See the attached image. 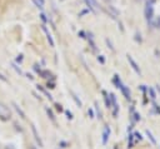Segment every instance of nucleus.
Returning <instances> with one entry per match:
<instances>
[{
  "instance_id": "obj_1",
  "label": "nucleus",
  "mask_w": 160,
  "mask_h": 149,
  "mask_svg": "<svg viewBox=\"0 0 160 149\" xmlns=\"http://www.w3.org/2000/svg\"><path fill=\"white\" fill-rule=\"evenodd\" d=\"M144 15H145V19L149 23L154 19V0H148L146 1L145 9H144Z\"/></svg>"
},
{
  "instance_id": "obj_2",
  "label": "nucleus",
  "mask_w": 160,
  "mask_h": 149,
  "mask_svg": "<svg viewBox=\"0 0 160 149\" xmlns=\"http://www.w3.org/2000/svg\"><path fill=\"white\" fill-rule=\"evenodd\" d=\"M10 119H11V110H10V108L6 104L0 103V120L8 121Z\"/></svg>"
},
{
  "instance_id": "obj_3",
  "label": "nucleus",
  "mask_w": 160,
  "mask_h": 149,
  "mask_svg": "<svg viewBox=\"0 0 160 149\" xmlns=\"http://www.w3.org/2000/svg\"><path fill=\"white\" fill-rule=\"evenodd\" d=\"M84 1H85L86 6H88V9H89L90 11H92V13H96V11H98L99 4H98L96 0H84Z\"/></svg>"
},
{
  "instance_id": "obj_4",
  "label": "nucleus",
  "mask_w": 160,
  "mask_h": 149,
  "mask_svg": "<svg viewBox=\"0 0 160 149\" xmlns=\"http://www.w3.org/2000/svg\"><path fill=\"white\" fill-rule=\"evenodd\" d=\"M41 29H42V31L45 33V35H46V39H48V41H49L50 46H54V45H55V43H54V39H52V36H51L50 31L48 30V28L45 26V24H42V25H41Z\"/></svg>"
},
{
  "instance_id": "obj_5",
  "label": "nucleus",
  "mask_w": 160,
  "mask_h": 149,
  "mask_svg": "<svg viewBox=\"0 0 160 149\" xmlns=\"http://www.w3.org/2000/svg\"><path fill=\"white\" fill-rule=\"evenodd\" d=\"M31 130H32V134H34V136H35V140H36V143L39 144V148H42V146H44V144H42V140H41L40 135L38 134V130H36V128H35V125H34V124L31 125Z\"/></svg>"
},
{
  "instance_id": "obj_6",
  "label": "nucleus",
  "mask_w": 160,
  "mask_h": 149,
  "mask_svg": "<svg viewBox=\"0 0 160 149\" xmlns=\"http://www.w3.org/2000/svg\"><path fill=\"white\" fill-rule=\"evenodd\" d=\"M126 56H128V61L130 63L131 68H132V69H134V70H135V71H136V73H138V74L140 75V74H141V71H140V68H139V65H138V64L135 63V60H134V59L131 58V55H129V54H128Z\"/></svg>"
},
{
  "instance_id": "obj_7",
  "label": "nucleus",
  "mask_w": 160,
  "mask_h": 149,
  "mask_svg": "<svg viewBox=\"0 0 160 149\" xmlns=\"http://www.w3.org/2000/svg\"><path fill=\"white\" fill-rule=\"evenodd\" d=\"M109 136H110V128L106 125V126L104 128V131H102V139H101V141H102V144H104V145L108 143Z\"/></svg>"
},
{
  "instance_id": "obj_8",
  "label": "nucleus",
  "mask_w": 160,
  "mask_h": 149,
  "mask_svg": "<svg viewBox=\"0 0 160 149\" xmlns=\"http://www.w3.org/2000/svg\"><path fill=\"white\" fill-rule=\"evenodd\" d=\"M110 101L112 103V108H114V111H112V114L114 115H116L118 114V109H119V106H118V103H116V96L112 94V93H110Z\"/></svg>"
},
{
  "instance_id": "obj_9",
  "label": "nucleus",
  "mask_w": 160,
  "mask_h": 149,
  "mask_svg": "<svg viewBox=\"0 0 160 149\" xmlns=\"http://www.w3.org/2000/svg\"><path fill=\"white\" fill-rule=\"evenodd\" d=\"M11 105L14 106L15 111L19 114V116H20L21 119H25V118H26V116H25V113H24V110H22V109H21V108H20V106H19V105L15 103V101H12V103H11Z\"/></svg>"
},
{
  "instance_id": "obj_10",
  "label": "nucleus",
  "mask_w": 160,
  "mask_h": 149,
  "mask_svg": "<svg viewBox=\"0 0 160 149\" xmlns=\"http://www.w3.org/2000/svg\"><path fill=\"white\" fill-rule=\"evenodd\" d=\"M119 89L121 90V93L124 94V96H125L126 99H130V95H131V94H130V90H129V88H128L126 85H124V84H122Z\"/></svg>"
},
{
  "instance_id": "obj_11",
  "label": "nucleus",
  "mask_w": 160,
  "mask_h": 149,
  "mask_svg": "<svg viewBox=\"0 0 160 149\" xmlns=\"http://www.w3.org/2000/svg\"><path fill=\"white\" fill-rule=\"evenodd\" d=\"M32 3L35 4V6H36L38 9H40V10H42V9H44V5H45L44 0H32Z\"/></svg>"
},
{
  "instance_id": "obj_12",
  "label": "nucleus",
  "mask_w": 160,
  "mask_h": 149,
  "mask_svg": "<svg viewBox=\"0 0 160 149\" xmlns=\"http://www.w3.org/2000/svg\"><path fill=\"white\" fill-rule=\"evenodd\" d=\"M36 88H38V90L42 91V93H44V94L48 96V99H49V100H52V96H51V94H50V93H48V91H46V90H45V89H44L41 85H36Z\"/></svg>"
},
{
  "instance_id": "obj_13",
  "label": "nucleus",
  "mask_w": 160,
  "mask_h": 149,
  "mask_svg": "<svg viewBox=\"0 0 160 149\" xmlns=\"http://www.w3.org/2000/svg\"><path fill=\"white\" fill-rule=\"evenodd\" d=\"M102 94H104V100H105L106 108H110V106H111V101H110V98H109L108 93H106V91H102Z\"/></svg>"
},
{
  "instance_id": "obj_14",
  "label": "nucleus",
  "mask_w": 160,
  "mask_h": 149,
  "mask_svg": "<svg viewBox=\"0 0 160 149\" xmlns=\"http://www.w3.org/2000/svg\"><path fill=\"white\" fill-rule=\"evenodd\" d=\"M39 74H40V76L44 78V79H48V78H50V75H51V73H50L49 70H40Z\"/></svg>"
},
{
  "instance_id": "obj_15",
  "label": "nucleus",
  "mask_w": 160,
  "mask_h": 149,
  "mask_svg": "<svg viewBox=\"0 0 160 149\" xmlns=\"http://www.w3.org/2000/svg\"><path fill=\"white\" fill-rule=\"evenodd\" d=\"M45 110H46V114H48V116L50 118V120L55 123V116H54V113H52V110H51V109H49V108H45Z\"/></svg>"
},
{
  "instance_id": "obj_16",
  "label": "nucleus",
  "mask_w": 160,
  "mask_h": 149,
  "mask_svg": "<svg viewBox=\"0 0 160 149\" xmlns=\"http://www.w3.org/2000/svg\"><path fill=\"white\" fill-rule=\"evenodd\" d=\"M71 95H72V99L75 100V103H76V105H78V106L80 108V106L82 105V104H81V100H80V99H79V98L76 96V94H75L74 91H71Z\"/></svg>"
},
{
  "instance_id": "obj_17",
  "label": "nucleus",
  "mask_w": 160,
  "mask_h": 149,
  "mask_svg": "<svg viewBox=\"0 0 160 149\" xmlns=\"http://www.w3.org/2000/svg\"><path fill=\"white\" fill-rule=\"evenodd\" d=\"M11 65H12V69H14V70H15V71H16V73H18L19 75H22V74H24V73L21 71V69H20V68H19V66H18L16 64H14V63H12Z\"/></svg>"
},
{
  "instance_id": "obj_18",
  "label": "nucleus",
  "mask_w": 160,
  "mask_h": 149,
  "mask_svg": "<svg viewBox=\"0 0 160 149\" xmlns=\"http://www.w3.org/2000/svg\"><path fill=\"white\" fill-rule=\"evenodd\" d=\"M145 133H146V135H148V136H149V139H150V140H151V143H152V144H156V140H155V138H154V136H152V134H151V133H150V131H149V130H146V131H145Z\"/></svg>"
},
{
  "instance_id": "obj_19",
  "label": "nucleus",
  "mask_w": 160,
  "mask_h": 149,
  "mask_svg": "<svg viewBox=\"0 0 160 149\" xmlns=\"http://www.w3.org/2000/svg\"><path fill=\"white\" fill-rule=\"evenodd\" d=\"M150 24H151L154 28H160V18H158L155 21H150Z\"/></svg>"
},
{
  "instance_id": "obj_20",
  "label": "nucleus",
  "mask_w": 160,
  "mask_h": 149,
  "mask_svg": "<svg viewBox=\"0 0 160 149\" xmlns=\"http://www.w3.org/2000/svg\"><path fill=\"white\" fill-rule=\"evenodd\" d=\"M149 93H150V98H151L152 100H155L156 94H155V91H154V89H152V88H149Z\"/></svg>"
},
{
  "instance_id": "obj_21",
  "label": "nucleus",
  "mask_w": 160,
  "mask_h": 149,
  "mask_svg": "<svg viewBox=\"0 0 160 149\" xmlns=\"http://www.w3.org/2000/svg\"><path fill=\"white\" fill-rule=\"evenodd\" d=\"M95 106H96V108H95V109H96V115H98V118H99V119H101V111L99 110V106H98V103H95Z\"/></svg>"
},
{
  "instance_id": "obj_22",
  "label": "nucleus",
  "mask_w": 160,
  "mask_h": 149,
  "mask_svg": "<svg viewBox=\"0 0 160 149\" xmlns=\"http://www.w3.org/2000/svg\"><path fill=\"white\" fill-rule=\"evenodd\" d=\"M128 148H132V135H129V141H128Z\"/></svg>"
},
{
  "instance_id": "obj_23",
  "label": "nucleus",
  "mask_w": 160,
  "mask_h": 149,
  "mask_svg": "<svg viewBox=\"0 0 160 149\" xmlns=\"http://www.w3.org/2000/svg\"><path fill=\"white\" fill-rule=\"evenodd\" d=\"M65 114H66L68 119H72V113H71V111H69V110H65Z\"/></svg>"
},
{
  "instance_id": "obj_24",
  "label": "nucleus",
  "mask_w": 160,
  "mask_h": 149,
  "mask_svg": "<svg viewBox=\"0 0 160 149\" xmlns=\"http://www.w3.org/2000/svg\"><path fill=\"white\" fill-rule=\"evenodd\" d=\"M40 18H41V20H42L44 23H46V21H48V18H46V15H45V14H42V13H41V14H40Z\"/></svg>"
},
{
  "instance_id": "obj_25",
  "label": "nucleus",
  "mask_w": 160,
  "mask_h": 149,
  "mask_svg": "<svg viewBox=\"0 0 160 149\" xmlns=\"http://www.w3.org/2000/svg\"><path fill=\"white\" fill-rule=\"evenodd\" d=\"M98 61H100L101 64H104V63H105V59H104V56H102V55H99V56H98Z\"/></svg>"
},
{
  "instance_id": "obj_26",
  "label": "nucleus",
  "mask_w": 160,
  "mask_h": 149,
  "mask_svg": "<svg viewBox=\"0 0 160 149\" xmlns=\"http://www.w3.org/2000/svg\"><path fill=\"white\" fill-rule=\"evenodd\" d=\"M134 135H135V138H136V139H139V140L141 139V134H140L139 131H135V133H134Z\"/></svg>"
},
{
  "instance_id": "obj_27",
  "label": "nucleus",
  "mask_w": 160,
  "mask_h": 149,
  "mask_svg": "<svg viewBox=\"0 0 160 149\" xmlns=\"http://www.w3.org/2000/svg\"><path fill=\"white\" fill-rule=\"evenodd\" d=\"M105 41H106V44H108V45H109V48H110V49H111V50H114V48H112V45H111V43H110V40H109V39H106V40H105Z\"/></svg>"
},
{
  "instance_id": "obj_28",
  "label": "nucleus",
  "mask_w": 160,
  "mask_h": 149,
  "mask_svg": "<svg viewBox=\"0 0 160 149\" xmlns=\"http://www.w3.org/2000/svg\"><path fill=\"white\" fill-rule=\"evenodd\" d=\"M16 61H18V63H21V61H22V55H21V54L16 58Z\"/></svg>"
},
{
  "instance_id": "obj_29",
  "label": "nucleus",
  "mask_w": 160,
  "mask_h": 149,
  "mask_svg": "<svg viewBox=\"0 0 160 149\" xmlns=\"http://www.w3.org/2000/svg\"><path fill=\"white\" fill-rule=\"evenodd\" d=\"M38 66H39V65H38V64H35V65H34V70H35V71H36V73H39V71H40V70H41V69H40V68H38Z\"/></svg>"
},
{
  "instance_id": "obj_30",
  "label": "nucleus",
  "mask_w": 160,
  "mask_h": 149,
  "mask_svg": "<svg viewBox=\"0 0 160 149\" xmlns=\"http://www.w3.org/2000/svg\"><path fill=\"white\" fill-rule=\"evenodd\" d=\"M55 106H56V110L62 111V108H61V105H60V104H55Z\"/></svg>"
},
{
  "instance_id": "obj_31",
  "label": "nucleus",
  "mask_w": 160,
  "mask_h": 149,
  "mask_svg": "<svg viewBox=\"0 0 160 149\" xmlns=\"http://www.w3.org/2000/svg\"><path fill=\"white\" fill-rule=\"evenodd\" d=\"M88 113H89L90 118H94V111H92V109H89V110H88Z\"/></svg>"
},
{
  "instance_id": "obj_32",
  "label": "nucleus",
  "mask_w": 160,
  "mask_h": 149,
  "mask_svg": "<svg viewBox=\"0 0 160 149\" xmlns=\"http://www.w3.org/2000/svg\"><path fill=\"white\" fill-rule=\"evenodd\" d=\"M79 35H80V38H82V39L85 38V33H84V31H80V33H79Z\"/></svg>"
},
{
  "instance_id": "obj_33",
  "label": "nucleus",
  "mask_w": 160,
  "mask_h": 149,
  "mask_svg": "<svg viewBox=\"0 0 160 149\" xmlns=\"http://www.w3.org/2000/svg\"><path fill=\"white\" fill-rule=\"evenodd\" d=\"M0 79H1V80H2V81H8V79H5V78H4V76H2V75H1V74H0Z\"/></svg>"
}]
</instances>
